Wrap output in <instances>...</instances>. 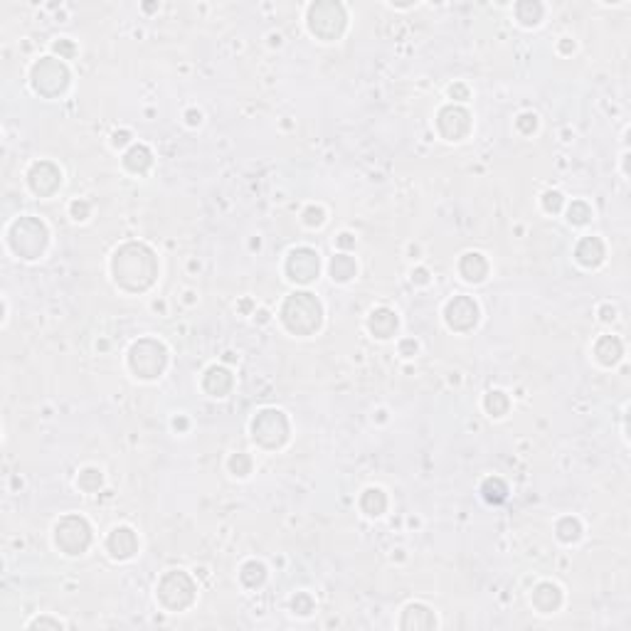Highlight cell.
Segmentation results:
<instances>
[{"instance_id": "6da1fadb", "label": "cell", "mask_w": 631, "mask_h": 631, "mask_svg": "<svg viewBox=\"0 0 631 631\" xmlns=\"http://www.w3.org/2000/svg\"><path fill=\"white\" fill-rule=\"evenodd\" d=\"M114 274L116 281L124 288H131V291H141V288L151 286L153 279H156L153 252L143 247V244H126L124 249L116 252Z\"/></svg>"}, {"instance_id": "7a4b0ae2", "label": "cell", "mask_w": 631, "mask_h": 631, "mask_svg": "<svg viewBox=\"0 0 631 631\" xmlns=\"http://www.w3.org/2000/svg\"><path fill=\"white\" fill-rule=\"evenodd\" d=\"M286 328L291 333L308 335L313 330H318L320 325V303L318 298H313V293H293L286 298L284 311H281Z\"/></svg>"}, {"instance_id": "3957f363", "label": "cell", "mask_w": 631, "mask_h": 631, "mask_svg": "<svg viewBox=\"0 0 631 631\" xmlns=\"http://www.w3.org/2000/svg\"><path fill=\"white\" fill-rule=\"evenodd\" d=\"M158 597L168 609H185L195 600V585L185 572H168L158 585Z\"/></svg>"}, {"instance_id": "277c9868", "label": "cell", "mask_w": 631, "mask_h": 631, "mask_svg": "<svg viewBox=\"0 0 631 631\" xmlns=\"http://www.w3.org/2000/svg\"><path fill=\"white\" fill-rule=\"evenodd\" d=\"M131 367L141 377H158L165 367V348L156 340H141L131 348Z\"/></svg>"}, {"instance_id": "5b68a950", "label": "cell", "mask_w": 631, "mask_h": 631, "mask_svg": "<svg viewBox=\"0 0 631 631\" xmlns=\"http://www.w3.org/2000/svg\"><path fill=\"white\" fill-rule=\"evenodd\" d=\"M55 538H57V545H60L67 555H79L89 548V543H92V531H89L84 518L69 516L57 526Z\"/></svg>"}, {"instance_id": "8992f818", "label": "cell", "mask_w": 631, "mask_h": 631, "mask_svg": "<svg viewBox=\"0 0 631 631\" xmlns=\"http://www.w3.org/2000/svg\"><path fill=\"white\" fill-rule=\"evenodd\" d=\"M286 419L281 412L276 410H264L259 417L254 419V439L259 444H264V447H279V444H284L286 439Z\"/></svg>"}, {"instance_id": "52a82bcc", "label": "cell", "mask_w": 631, "mask_h": 631, "mask_svg": "<svg viewBox=\"0 0 631 631\" xmlns=\"http://www.w3.org/2000/svg\"><path fill=\"white\" fill-rule=\"evenodd\" d=\"M67 69H64V64L55 62V60H45L40 64H35V69H32V82H35V89L47 96H55L60 94L64 87H67Z\"/></svg>"}, {"instance_id": "ba28073f", "label": "cell", "mask_w": 631, "mask_h": 631, "mask_svg": "<svg viewBox=\"0 0 631 631\" xmlns=\"http://www.w3.org/2000/svg\"><path fill=\"white\" fill-rule=\"evenodd\" d=\"M318 266H320L318 254L308 247H301V249H293L291 256H288L286 271L293 281H298V284H308V281H313L316 276H318Z\"/></svg>"}, {"instance_id": "9c48e42d", "label": "cell", "mask_w": 631, "mask_h": 631, "mask_svg": "<svg viewBox=\"0 0 631 631\" xmlns=\"http://www.w3.org/2000/svg\"><path fill=\"white\" fill-rule=\"evenodd\" d=\"M325 13L320 10V5H313L311 8V30L316 32V35L323 37L325 35V25H328V40H333V37L340 35V30H343L345 25V15H343V8L335 3H325Z\"/></svg>"}, {"instance_id": "30bf717a", "label": "cell", "mask_w": 631, "mask_h": 631, "mask_svg": "<svg viewBox=\"0 0 631 631\" xmlns=\"http://www.w3.org/2000/svg\"><path fill=\"white\" fill-rule=\"evenodd\" d=\"M479 320V308L471 298L459 296L447 306V323L457 330H469Z\"/></svg>"}, {"instance_id": "8fae6325", "label": "cell", "mask_w": 631, "mask_h": 631, "mask_svg": "<svg viewBox=\"0 0 631 631\" xmlns=\"http://www.w3.org/2000/svg\"><path fill=\"white\" fill-rule=\"evenodd\" d=\"M437 124H439V131L449 138V141H459V138L469 133L471 121H469V114L464 109L447 106V109H442L439 121H437Z\"/></svg>"}, {"instance_id": "7c38bea8", "label": "cell", "mask_w": 631, "mask_h": 631, "mask_svg": "<svg viewBox=\"0 0 631 631\" xmlns=\"http://www.w3.org/2000/svg\"><path fill=\"white\" fill-rule=\"evenodd\" d=\"M138 548V540L133 536L131 528H116L114 533L109 536V550L114 558H131Z\"/></svg>"}, {"instance_id": "4fadbf2b", "label": "cell", "mask_w": 631, "mask_h": 631, "mask_svg": "<svg viewBox=\"0 0 631 631\" xmlns=\"http://www.w3.org/2000/svg\"><path fill=\"white\" fill-rule=\"evenodd\" d=\"M533 602H536V607L540 609V612H553V609L560 607V602H563V595H560V590L555 585H550V582H543V585L536 587V592H533Z\"/></svg>"}, {"instance_id": "5bb4252c", "label": "cell", "mask_w": 631, "mask_h": 631, "mask_svg": "<svg viewBox=\"0 0 631 631\" xmlns=\"http://www.w3.org/2000/svg\"><path fill=\"white\" fill-rule=\"evenodd\" d=\"M432 629L437 627V619L432 617V612L427 607H422V604H412V607H407V612H405V619H402V629Z\"/></svg>"}, {"instance_id": "9a60e30c", "label": "cell", "mask_w": 631, "mask_h": 631, "mask_svg": "<svg viewBox=\"0 0 631 631\" xmlns=\"http://www.w3.org/2000/svg\"><path fill=\"white\" fill-rule=\"evenodd\" d=\"M577 259L585 266H597L604 259V244L597 237H587L577 247Z\"/></svg>"}, {"instance_id": "2e32d148", "label": "cell", "mask_w": 631, "mask_h": 631, "mask_svg": "<svg viewBox=\"0 0 631 631\" xmlns=\"http://www.w3.org/2000/svg\"><path fill=\"white\" fill-rule=\"evenodd\" d=\"M370 330L377 338H390L397 330V316L387 311V308H380L370 316Z\"/></svg>"}, {"instance_id": "e0dca14e", "label": "cell", "mask_w": 631, "mask_h": 631, "mask_svg": "<svg viewBox=\"0 0 631 631\" xmlns=\"http://www.w3.org/2000/svg\"><path fill=\"white\" fill-rule=\"evenodd\" d=\"M232 387V375L224 367H210L205 375V390L212 392L215 397H222L227 390Z\"/></svg>"}, {"instance_id": "ac0fdd59", "label": "cell", "mask_w": 631, "mask_h": 631, "mask_svg": "<svg viewBox=\"0 0 631 631\" xmlns=\"http://www.w3.org/2000/svg\"><path fill=\"white\" fill-rule=\"evenodd\" d=\"M459 269H461L466 281H481L486 276V271H489V264H486V259L481 254H466L461 259V264H459Z\"/></svg>"}, {"instance_id": "d6986e66", "label": "cell", "mask_w": 631, "mask_h": 631, "mask_svg": "<svg viewBox=\"0 0 631 631\" xmlns=\"http://www.w3.org/2000/svg\"><path fill=\"white\" fill-rule=\"evenodd\" d=\"M597 358L604 363V365H614V363L622 358V343H619L614 335H604V338L597 343Z\"/></svg>"}, {"instance_id": "ffe728a7", "label": "cell", "mask_w": 631, "mask_h": 631, "mask_svg": "<svg viewBox=\"0 0 631 631\" xmlns=\"http://www.w3.org/2000/svg\"><path fill=\"white\" fill-rule=\"evenodd\" d=\"M124 163H126L128 170H133V173H146L148 165H151V153H148V148L136 146V148H131V151L126 153Z\"/></svg>"}, {"instance_id": "44dd1931", "label": "cell", "mask_w": 631, "mask_h": 631, "mask_svg": "<svg viewBox=\"0 0 631 631\" xmlns=\"http://www.w3.org/2000/svg\"><path fill=\"white\" fill-rule=\"evenodd\" d=\"M330 274H333V279H338V281H348L350 276H355V261L345 254L335 256L333 264H330Z\"/></svg>"}, {"instance_id": "7402d4cb", "label": "cell", "mask_w": 631, "mask_h": 631, "mask_svg": "<svg viewBox=\"0 0 631 631\" xmlns=\"http://www.w3.org/2000/svg\"><path fill=\"white\" fill-rule=\"evenodd\" d=\"M385 506H387V499H385V494L380 489H367L365 496H363V508H365L370 516H380V513L385 511Z\"/></svg>"}, {"instance_id": "603a6c76", "label": "cell", "mask_w": 631, "mask_h": 631, "mask_svg": "<svg viewBox=\"0 0 631 631\" xmlns=\"http://www.w3.org/2000/svg\"><path fill=\"white\" fill-rule=\"evenodd\" d=\"M506 494H508V489H506V484L501 479H489L484 484V496H486V501H489V504H504Z\"/></svg>"}, {"instance_id": "cb8c5ba5", "label": "cell", "mask_w": 631, "mask_h": 631, "mask_svg": "<svg viewBox=\"0 0 631 631\" xmlns=\"http://www.w3.org/2000/svg\"><path fill=\"white\" fill-rule=\"evenodd\" d=\"M264 577H266V572H264V565H259V563H247L242 568V582L247 587H256V585H261V582H264Z\"/></svg>"}, {"instance_id": "d4e9b609", "label": "cell", "mask_w": 631, "mask_h": 631, "mask_svg": "<svg viewBox=\"0 0 631 631\" xmlns=\"http://www.w3.org/2000/svg\"><path fill=\"white\" fill-rule=\"evenodd\" d=\"M486 410L491 412L494 417H501L504 412L508 410V400L504 392H491L489 397H486Z\"/></svg>"}, {"instance_id": "484cf974", "label": "cell", "mask_w": 631, "mask_h": 631, "mask_svg": "<svg viewBox=\"0 0 631 631\" xmlns=\"http://www.w3.org/2000/svg\"><path fill=\"white\" fill-rule=\"evenodd\" d=\"M558 533H560V538H563L565 543H570V540H577V538H580V523L572 521V518H565V521L558 526Z\"/></svg>"}, {"instance_id": "4316f807", "label": "cell", "mask_w": 631, "mask_h": 631, "mask_svg": "<svg viewBox=\"0 0 631 631\" xmlns=\"http://www.w3.org/2000/svg\"><path fill=\"white\" fill-rule=\"evenodd\" d=\"M590 217H592V212H590V207H587L585 202H575V205L570 207V222L585 224Z\"/></svg>"}, {"instance_id": "83f0119b", "label": "cell", "mask_w": 631, "mask_h": 631, "mask_svg": "<svg viewBox=\"0 0 631 631\" xmlns=\"http://www.w3.org/2000/svg\"><path fill=\"white\" fill-rule=\"evenodd\" d=\"M229 466H232V471L237 476H247L249 474V459L244 457V454H237V457H232Z\"/></svg>"}, {"instance_id": "f1b7e54d", "label": "cell", "mask_w": 631, "mask_h": 631, "mask_svg": "<svg viewBox=\"0 0 631 631\" xmlns=\"http://www.w3.org/2000/svg\"><path fill=\"white\" fill-rule=\"evenodd\" d=\"M560 205H563V195H560V192H548V195H545V207H548V210L558 212Z\"/></svg>"}, {"instance_id": "f546056e", "label": "cell", "mask_w": 631, "mask_h": 631, "mask_svg": "<svg viewBox=\"0 0 631 631\" xmlns=\"http://www.w3.org/2000/svg\"><path fill=\"white\" fill-rule=\"evenodd\" d=\"M518 126L523 128V131L526 133H531L533 128H536V116H531V114H526V116H521V121H518Z\"/></svg>"}, {"instance_id": "4dcf8cb0", "label": "cell", "mask_w": 631, "mask_h": 631, "mask_svg": "<svg viewBox=\"0 0 631 631\" xmlns=\"http://www.w3.org/2000/svg\"><path fill=\"white\" fill-rule=\"evenodd\" d=\"M32 627H55L57 629V627H62V624L60 622H47V619H42V622H35Z\"/></svg>"}, {"instance_id": "1f68e13d", "label": "cell", "mask_w": 631, "mask_h": 631, "mask_svg": "<svg viewBox=\"0 0 631 631\" xmlns=\"http://www.w3.org/2000/svg\"><path fill=\"white\" fill-rule=\"evenodd\" d=\"M126 141H128V133H121V136H119V133H116V136H114V143H116V146H124Z\"/></svg>"}]
</instances>
